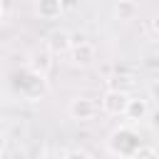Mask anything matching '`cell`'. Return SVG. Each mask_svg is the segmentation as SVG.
<instances>
[{"label":"cell","mask_w":159,"mask_h":159,"mask_svg":"<svg viewBox=\"0 0 159 159\" xmlns=\"http://www.w3.org/2000/svg\"><path fill=\"white\" fill-rule=\"evenodd\" d=\"M139 137L132 132V129H117L109 139V147L114 154H122V157H132L137 149H139Z\"/></svg>","instance_id":"1"},{"label":"cell","mask_w":159,"mask_h":159,"mask_svg":"<svg viewBox=\"0 0 159 159\" xmlns=\"http://www.w3.org/2000/svg\"><path fill=\"white\" fill-rule=\"evenodd\" d=\"M70 117L77 119V122H87V119H94L97 112H99V102H94L92 97H75L67 107Z\"/></svg>","instance_id":"2"},{"label":"cell","mask_w":159,"mask_h":159,"mask_svg":"<svg viewBox=\"0 0 159 159\" xmlns=\"http://www.w3.org/2000/svg\"><path fill=\"white\" fill-rule=\"evenodd\" d=\"M127 99H129V94L117 92V89H107L104 97L99 99V107H102V112H107V114H112V117H119V114H124V109H127Z\"/></svg>","instance_id":"3"},{"label":"cell","mask_w":159,"mask_h":159,"mask_svg":"<svg viewBox=\"0 0 159 159\" xmlns=\"http://www.w3.org/2000/svg\"><path fill=\"white\" fill-rule=\"evenodd\" d=\"M70 57H72V65H77V67H87V65L94 62L97 50H94L92 42H80V45H72V47H70Z\"/></svg>","instance_id":"4"},{"label":"cell","mask_w":159,"mask_h":159,"mask_svg":"<svg viewBox=\"0 0 159 159\" xmlns=\"http://www.w3.org/2000/svg\"><path fill=\"white\" fill-rule=\"evenodd\" d=\"M30 70H32V75H37V77H42L45 80V75L52 70V55L42 47V50H35L32 55H30Z\"/></svg>","instance_id":"5"},{"label":"cell","mask_w":159,"mask_h":159,"mask_svg":"<svg viewBox=\"0 0 159 159\" xmlns=\"http://www.w3.org/2000/svg\"><path fill=\"white\" fill-rule=\"evenodd\" d=\"M70 47H72V40H70V32L67 30H55V32H50V37H47V52L50 55H62V52H70Z\"/></svg>","instance_id":"6"},{"label":"cell","mask_w":159,"mask_h":159,"mask_svg":"<svg viewBox=\"0 0 159 159\" xmlns=\"http://www.w3.org/2000/svg\"><path fill=\"white\" fill-rule=\"evenodd\" d=\"M147 114H149L147 99H142V97H129V99H127V109H124V117H127V119L139 122V119H144Z\"/></svg>","instance_id":"7"},{"label":"cell","mask_w":159,"mask_h":159,"mask_svg":"<svg viewBox=\"0 0 159 159\" xmlns=\"http://www.w3.org/2000/svg\"><path fill=\"white\" fill-rule=\"evenodd\" d=\"M62 10H65V5H62L60 0H42V2H37V7H35V12H37L42 20H57V17L62 15Z\"/></svg>","instance_id":"8"},{"label":"cell","mask_w":159,"mask_h":159,"mask_svg":"<svg viewBox=\"0 0 159 159\" xmlns=\"http://www.w3.org/2000/svg\"><path fill=\"white\" fill-rule=\"evenodd\" d=\"M114 12H117L119 20H129V17L137 12V5H134V2H119V5L114 7Z\"/></svg>","instance_id":"9"},{"label":"cell","mask_w":159,"mask_h":159,"mask_svg":"<svg viewBox=\"0 0 159 159\" xmlns=\"http://www.w3.org/2000/svg\"><path fill=\"white\" fill-rule=\"evenodd\" d=\"M129 159H157V149L149 147V144H139V149H137Z\"/></svg>","instance_id":"10"},{"label":"cell","mask_w":159,"mask_h":159,"mask_svg":"<svg viewBox=\"0 0 159 159\" xmlns=\"http://www.w3.org/2000/svg\"><path fill=\"white\" fill-rule=\"evenodd\" d=\"M65 159H89V157H87V152H82V149H70V152L65 154Z\"/></svg>","instance_id":"11"},{"label":"cell","mask_w":159,"mask_h":159,"mask_svg":"<svg viewBox=\"0 0 159 159\" xmlns=\"http://www.w3.org/2000/svg\"><path fill=\"white\" fill-rule=\"evenodd\" d=\"M5 147H7V137H5V132L0 129V154L5 152Z\"/></svg>","instance_id":"12"},{"label":"cell","mask_w":159,"mask_h":159,"mask_svg":"<svg viewBox=\"0 0 159 159\" xmlns=\"http://www.w3.org/2000/svg\"><path fill=\"white\" fill-rule=\"evenodd\" d=\"M2 20H5V5L0 2V25H2Z\"/></svg>","instance_id":"13"}]
</instances>
